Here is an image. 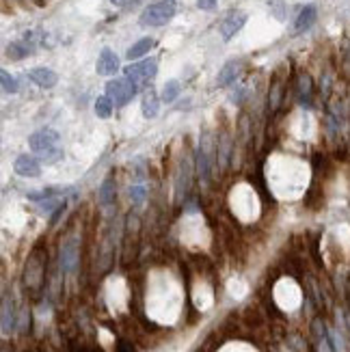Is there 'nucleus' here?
I'll list each match as a JSON object with an SVG mask.
<instances>
[{"instance_id":"1","label":"nucleus","mask_w":350,"mask_h":352,"mask_svg":"<svg viewBox=\"0 0 350 352\" xmlns=\"http://www.w3.org/2000/svg\"><path fill=\"white\" fill-rule=\"evenodd\" d=\"M30 149L35 151V156L46 162V164H54L63 158V143H61V134L56 130H39L33 132L28 136Z\"/></svg>"},{"instance_id":"2","label":"nucleus","mask_w":350,"mask_h":352,"mask_svg":"<svg viewBox=\"0 0 350 352\" xmlns=\"http://www.w3.org/2000/svg\"><path fill=\"white\" fill-rule=\"evenodd\" d=\"M175 11H178L175 0H158V3L149 5L145 11L141 13L139 22L143 26H162V24H167L169 19L175 15Z\"/></svg>"},{"instance_id":"3","label":"nucleus","mask_w":350,"mask_h":352,"mask_svg":"<svg viewBox=\"0 0 350 352\" xmlns=\"http://www.w3.org/2000/svg\"><path fill=\"white\" fill-rule=\"evenodd\" d=\"M106 95L115 102V106H126L132 102V97L137 95V85L132 82L130 78H115V80H108L106 85Z\"/></svg>"},{"instance_id":"4","label":"nucleus","mask_w":350,"mask_h":352,"mask_svg":"<svg viewBox=\"0 0 350 352\" xmlns=\"http://www.w3.org/2000/svg\"><path fill=\"white\" fill-rule=\"evenodd\" d=\"M126 78H130L134 85H141V82H149L156 78L158 74V61L156 58H145L141 63H132L123 69Z\"/></svg>"},{"instance_id":"5","label":"nucleus","mask_w":350,"mask_h":352,"mask_svg":"<svg viewBox=\"0 0 350 352\" xmlns=\"http://www.w3.org/2000/svg\"><path fill=\"white\" fill-rule=\"evenodd\" d=\"M246 24V13L244 11H231L227 17L223 19V24H221V37L225 39V41H229L231 37H236L242 30V26Z\"/></svg>"},{"instance_id":"6","label":"nucleus","mask_w":350,"mask_h":352,"mask_svg":"<svg viewBox=\"0 0 350 352\" xmlns=\"http://www.w3.org/2000/svg\"><path fill=\"white\" fill-rule=\"evenodd\" d=\"M95 69H98V74H102V76H115L117 69H119V56L112 52L110 48H104L100 52V56H98Z\"/></svg>"},{"instance_id":"7","label":"nucleus","mask_w":350,"mask_h":352,"mask_svg":"<svg viewBox=\"0 0 350 352\" xmlns=\"http://www.w3.org/2000/svg\"><path fill=\"white\" fill-rule=\"evenodd\" d=\"M13 171L20 175V178H39V175H41L39 162L33 156H28V153L17 156V160L13 162Z\"/></svg>"},{"instance_id":"8","label":"nucleus","mask_w":350,"mask_h":352,"mask_svg":"<svg viewBox=\"0 0 350 352\" xmlns=\"http://www.w3.org/2000/svg\"><path fill=\"white\" fill-rule=\"evenodd\" d=\"M28 78L33 80L37 87H41V89H52V87H56V82H59V76L54 74L52 69H48V67H35V69H30L28 71Z\"/></svg>"},{"instance_id":"9","label":"nucleus","mask_w":350,"mask_h":352,"mask_svg":"<svg viewBox=\"0 0 350 352\" xmlns=\"http://www.w3.org/2000/svg\"><path fill=\"white\" fill-rule=\"evenodd\" d=\"M33 52H35V48H33V41H28V35L22 41H13V44L7 46V56L13 58V61L26 58L28 54H33Z\"/></svg>"},{"instance_id":"10","label":"nucleus","mask_w":350,"mask_h":352,"mask_svg":"<svg viewBox=\"0 0 350 352\" xmlns=\"http://www.w3.org/2000/svg\"><path fill=\"white\" fill-rule=\"evenodd\" d=\"M316 17H318V11H316V7L314 5H307L301 9V13H298L296 17V22H294V30L296 33H305V30H309L316 22Z\"/></svg>"},{"instance_id":"11","label":"nucleus","mask_w":350,"mask_h":352,"mask_svg":"<svg viewBox=\"0 0 350 352\" xmlns=\"http://www.w3.org/2000/svg\"><path fill=\"white\" fill-rule=\"evenodd\" d=\"M277 300H279V305L283 307H294L298 305V292H296V287L290 285V283H279L277 285Z\"/></svg>"},{"instance_id":"12","label":"nucleus","mask_w":350,"mask_h":352,"mask_svg":"<svg viewBox=\"0 0 350 352\" xmlns=\"http://www.w3.org/2000/svg\"><path fill=\"white\" fill-rule=\"evenodd\" d=\"M141 110H143V117H147V119H153V117L158 115L160 102H158V95H156V91H153V89H147L145 91L143 102H141Z\"/></svg>"},{"instance_id":"13","label":"nucleus","mask_w":350,"mask_h":352,"mask_svg":"<svg viewBox=\"0 0 350 352\" xmlns=\"http://www.w3.org/2000/svg\"><path fill=\"white\" fill-rule=\"evenodd\" d=\"M153 44H156V41H153L151 37H143V39H139L137 44L128 50V54H126V56H128L130 61H137V58H141V56H145V54L149 52V50L153 48Z\"/></svg>"},{"instance_id":"14","label":"nucleus","mask_w":350,"mask_h":352,"mask_svg":"<svg viewBox=\"0 0 350 352\" xmlns=\"http://www.w3.org/2000/svg\"><path fill=\"white\" fill-rule=\"evenodd\" d=\"M238 76V63L236 61H229V63H225V67L219 71V78H216V85L219 87H227L236 80Z\"/></svg>"},{"instance_id":"15","label":"nucleus","mask_w":350,"mask_h":352,"mask_svg":"<svg viewBox=\"0 0 350 352\" xmlns=\"http://www.w3.org/2000/svg\"><path fill=\"white\" fill-rule=\"evenodd\" d=\"M112 108H115V102H112L108 95H100L95 100V115L100 119H108L112 115Z\"/></svg>"},{"instance_id":"16","label":"nucleus","mask_w":350,"mask_h":352,"mask_svg":"<svg viewBox=\"0 0 350 352\" xmlns=\"http://www.w3.org/2000/svg\"><path fill=\"white\" fill-rule=\"evenodd\" d=\"M180 95V82L178 80H169L167 85H164L162 89V100L167 102V104H171V102Z\"/></svg>"},{"instance_id":"17","label":"nucleus","mask_w":350,"mask_h":352,"mask_svg":"<svg viewBox=\"0 0 350 352\" xmlns=\"http://www.w3.org/2000/svg\"><path fill=\"white\" fill-rule=\"evenodd\" d=\"M0 78H3V91H5V93H17V89H20L17 80H15L11 74H9L7 69L0 71Z\"/></svg>"},{"instance_id":"18","label":"nucleus","mask_w":350,"mask_h":352,"mask_svg":"<svg viewBox=\"0 0 350 352\" xmlns=\"http://www.w3.org/2000/svg\"><path fill=\"white\" fill-rule=\"evenodd\" d=\"M112 188H115V184H112L110 178H106L104 184L100 186V201L102 203H110V199H112Z\"/></svg>"},{"instance_id":"19","label":"nucleus","mask_w":350,"mask_h":352,"mask_svg":"<svg viewBox=\"0 0 350 352\" xmlns=\"http://www.w3.org/2000/svg\"><path fill=\"white\" fill-rule=\"evenodd\" d=\"M210 303H212V298H210L208 287H201V289H197V305H199L201 309H205V307H210Z\"/></svg>"},{"instance_id":"20","label":"nucleus","mask_w":350,"mask_h":352,"mask_svg":"<svg viewBox=\"0 0 350 352\" xmlns=\"http://www.w3.org/2000/svg\"><path fill=\"white\" fill-rule=\"evenodd\" d=\"M132 199H134L137 203H141L143 199H145V186H132Z\"/></svg>"},{"instance_id":"21","label":"nucleus","mask_w":350,"mask_h":352,"mask_svg":"<svg viewBox=\"0 0 350 352\" xmlns=\"http://www.w3.org/2000/svg\"><path fill=\"white\" fill-rule=\"evenodd\" d=\"M216 3H219V0H197V7L201 9V11H212V9L216 7Z\"/></svg>"},{"instance_id":"22","label":"nucleus","mask_w":350,"mask_h":352,"mask_svg":"<svg viewBox=\"0 0 350 352\" xmlns=\"http://www.w3.org/2000/svg\"><path fill=\"white\" fill-rule=\"evenodd\" d=\"M110 3L115 7H134L141 3V0H110Z\"/></svg>"},{"instance_id":"23","label":"nucleus","mask_w":350,"mask_h":352,"mask_svg":"<svg viewBox=\"0 0 350 352\" xmlns=\"http://www.w3.org/2000/svg\"><path fill=\"white\" fill-rule=\"evenodd\" d=\"M225 352H251L249 348H240V346H231V348H227Z\"/></svg>"},{"instance_id":"24","label":"nucleus","mask_w":350,"mask_h":352,"mask_svg":"<svg viewBox=\"0 0 350 352\" xmlns=\"http://www.w3.org/2000/svg\"><path fill=\"white\" fill-rule=\"evenodd\" d=\"M22 3H39V0H22Z\"/></svg>"}]
</instances>
